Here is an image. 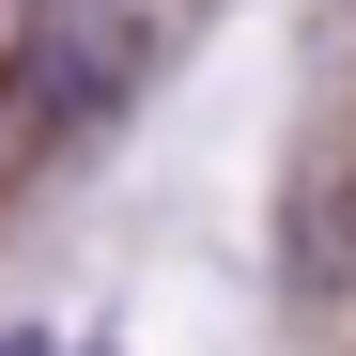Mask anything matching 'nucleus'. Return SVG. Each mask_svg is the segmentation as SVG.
<instances>
[{
	"mask_svg": "<svg viewBox=\"0 0 356 356\" xmlns=\"http://www.w3.org/2000/svg\"><path fill=\"white\" fill-rule=\"evenodd\" d=\"M108 78H124V16H108V0H47V93L93 108Z\"/></svg>",
	"mask_w": 356,
	"mask_h": 356,
	"instance_id": "nucleus-1",
	"label": "nucleus"
},
{
	"mask_svg": "<svg viewBox=\"0 0 356 356\" xmlns=\"http://www.w3.org/2000/svg\"><path fill=\"white\" fill-rule=\"evenodd\" d=\"M0 356H47V341H0Z\"/></svg>",
	"mask_w": 356,
	"mask_h": 356,
	"instance_id": "nucleus-2",
	"label": "nucleus"
}]
</instances>
